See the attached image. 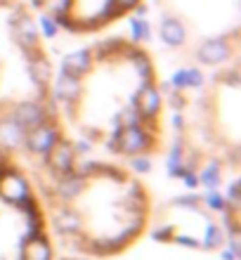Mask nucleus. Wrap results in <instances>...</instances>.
<instances>
[{"mask_svg": "<svg viewBox=\"0 0 241 260\" xmlns=\"http://www.w3.org/2000/svg\"><path fill=\"white\" fill-rule=\"evenodd\" d=\"M130 38H132V45H145V43H149L152 41V24L147 19L132 17L130 19Z\"/></svg>", "mask_w": 241, "mask_h": 260, "instance_id": "6ab92c4d", "label": "nucleus"}, {"mask_svg": "<svg viewBox=\"0 0 241 260\" xmlns=\"http://www.w3.org/2000/svg\"><path fill=\"white\" fill-rule=\"evenodd\" d=\"M201 204L206 206V208H211V211L215 213H222V211H227V204H225V197H222L218 189H208L206 197L201 199Z\"/></svg>", "mask_w": 241, "mask_h": 260, "instance_id": "412c9836", "label": "nucleus"}, {"mask_svg": "<svg viewBox=\"0 0 241 260\" xmlns=\"http://www.w3.org/2000/svg\"><path fill=\"white\" fill-rule=\"evenodd\" d=\"M173 128L178 130V133H182V130H185V116H182L180 111H175V114H173Z\"/></svg>", "mask_w": 241, "mask_h": 260, "instance_id": "bb28decb", "label": "nucleus"}, {"mask_svg": "<svg viewBox=\"0 0 241 260\" xmlns=\"http://www.w3.org/2000/svg\"><path fill=\"white\" fill-rule=\"evenodd\" d=\"M130 168L137 175H145V173L152 171V158L145 156V154H135V156H130Z\"/></svg>", "mask_w": 241, "mask_h": 260, "instance_id": "5701e85b", "label": "nucleus"}, {"mask_svg": "<svg viewBox=\"0 0 241 260\" xmlns=\"http://www.w3.org/2000/svg\"><path fill=\"white\" fill-rule=\"evenodd\" d=\"M21 258L24 260H55L52 253V244H50L48 234H31L24 237L21 241Z\"/></svg>", "mask_w": 241, "mask_h": 260, "instance_id": "9b49d317", "label": "nucleus"}, {"mask_svg": "<svg viewBox=\"0 0 241 260\" xmlns=\"http://www.w3.org/2000/svg\"><path fill=\"white\" fill-rule=\"evenodd\" d=\"M175 232H178V227L163 222V225H159L156 230H154V239H159V241H173Z\"/></svg>", "mask_w": 241, "mask_h": 260, "instance_id": "b1692460", "label": "nucleus"}, {"mask_svg": "<svg viewBox=\"0 0 241 260\" xmlns=\"http://www.w3.org/2000/svg\"><path fill=\"white\" fill-rule=\"evenodd\" d=\"M36 24H38V34H43L45 38H55V36L59 34V21H57L55 17H50V14H45V12L38 14V19H36Z\"/></svg>", "mask_w": 241, "mask_h": 260, "instance_id": "aec40b11", "label": "nucleus"}, {"mask_svg": "<svg viewBox=\"0 0 241 260\" xmlns=\"http://www.w3.org/2000/svg\"><path fill=\"white\" fill-rule=\"evenodd\" d=\"M147 121L142 116H140L137 114V109H135V107H128V109H123L121 111V116H118V125H121V128H128V125H145Z\"/></svg>", "mask_w": 241, "mask_h": 260, "instance_id": "4be33fe9", "label": "nucleus"}, {"mask_svg": "<svg viewBox=\"0 0 241 260\" xmlns=\"http://www.w3.org/2000/svg\"><path fill=\"white\" fill-rule=\"evenodd\" d=\"M26 64H28V76L33 85L38 88H48L52 83V64L41 50H33V52H26Z\"/></svg>", "mask_w": 241, "mask_h": 260, "instance_id": "9d476101", "label": "nucleus"}, {"mask_svg": "<svg viewBox=\"0 0 241 260\" xmlns=\"http://www.w3.org/2000/svg\"><path fill=\"white\" fill-rule=\"evenodd\" d=\"M232 55V45H229L227 38H208L199 45L196 50V57L199 62L208 64V67H218V64H225Z\"/></svg>", "mask_w": 241, "mask_h": 260, "instance_id": "6e6552de", "label": "nucleus"}, {"mask_svg": "<svg viewBox=\"0 0 241 260\" xmlns=\"http://www.w3.org/2000/svg\"><path fill=\"white\" fill-rule=\"evenodd\" d=\"M33 5L38 7L41 12L55 17L57 21L64 19V17H69V14H74V0H33Z\"/></svg>", "mask_w": 241, "mask_h": 260, "instance_id": "f3484780", "label": "nucleus"}, {"mask_svg": "<svg viewBox=\"0 0 241 260\" xmlns=\"http://www.w3.org/2000/svg\"><path fill=\"white\" fill-rule=\"evenodd\" d=\"M111 3H114V7L118 10V14L130 12V10H135V7L140 5V0H111Z\"/></svg>", "mask_w": 241, "mask_h": 260, "instance_id": "393cba45", "label": "nucleus"}, {"mask_svg": "<svg viewBox=\"0 0 241 260\" xmlns=\"http://www.w3.org/2000/svg\"><path fill=\"white\" fill-rule=\"evenodd\" d=\"M10 28H12V41L17 43L21 48V52H33V50H41L38 48V24L36 19L31 17L28 12H24L21 7L12 10V17H10Z\"/></svg>", "mask_w": 241, "mask_h": 260, "instance_id": "f03ea898", "label": "nucleus"}, {"mask_svg": "<svg viewBox=\"0 0 241 260\" xmlns=\"http://www.w3.org/2000/svg\"><path fill=\"white\" fill-rule=\"evenodd\" d=\"M62 140V130L57 125V121H45V123L36 125V128L26 130V137H24V147H26L31 154L36 156H45L57 142Z\"/></svg>", "mask_w": 241, "mask_h": 260, "instance_id": "7ed1b4c3", "label": "nucleus"}, {"mask_svg": "<svg viewBox=\"0 0 241 260\" xmlns=\"http://www.w3.org/2000/svg\"><path fill=\"white\" fill-rule=\"evenodd\" d=\"M203 71H201L199 67H187V69H180V71H175V74L170 76V85L175 90H196V88H203Z\"/></svg>", "mask_w": 241, "mask_h": 260, "instance_id": "2eb2a0df", "label": "nucleus"}, {"mask_svg": "<svg viewBox=\"0 0 241 260\" xmlns=\"http://www.w3.org/2000/svg\"><path fill=\"white\" fill-rule=\"evenodd\" d=\"M64 260H76V258H64Z\"/></svg>", "mask_w": 241, "mask_h": 260, "instance_id": "c85d7f7f", "label": "nucleus"}, {"mask_svg": "<svg viewBox=\"0 0 241 260\" xmlns=\"http://www.w3.org/2000/svg\"><path fill=\"white\" fill-rule=\"evenodd\" d=\"M26 197H31V185L21 173H17L12 166L0 173V199L5 204L17 208Z\"/></svg>", "mask_w": 241, "mask_h": 260, "instance_id": "20e7f679", "label": "nucleus"}, {"mask_svg": "<svg viewBox=\"0 0 241 260\" xmlns=\"http://www.w3.org/2000/svg\"><path fill=\"white\" fill-rule=\"evenodd\" d=\"M227 244V232L222 230L220 225H215L208 220L203 232L199 237V248H206V251H215V248H222Z\"/></svg>", "mask_w": 241, "mask_h": 260, "instance_id": "dca6fc26", "label": "nucleus"}, {"mask_svg": "<svg viewBox=\"0 0 241 260\" xmlns=\"http://www.w3.org/2000/svg\"><path fill=\"white\" fill-rule=\"evenodd\" d=\"M55 180H57L55 182V194L62 199V201H74V199L81 197V194L85 192V187H88V180L76 171L57 175Z\"/></svg>", "mask_w": 241, "mask_h": 260, "instance_id": "1a4fd4ad", "label": "nucleus"}, {"mask_svg": "<svg viewBox=\"0 0 241 260\" xmlns=\"http://www.w3.org/2000/svg\"><path fill=\"white\" fill-rule=\"evenodd\" d=\"M180 178H182L185 187H189V189L199 187V175H196V171H185V173H180Z\"/></svg>", "mask_w": 241, "mask_h": 260, "instance_id": "a878e982", "label": "nucleus"}, {"mask_svg": "<svg viewBox=\"0 0 241 260\" xmlns=\"http://www.w3.org/2000/svg\"><path fill=\"white\" fill-rule=\"evenodd\" d=\"M45 161H48V168L52 175L71 173L78 164V154H76V149H74V142H69V140L62 137V140L45 154Z\"/></svg>", "mask_w": 241, "mask_h": 260, "instance_id": "423d86ee", "label": "nucleus"}, {"mask_svg": "<svg viewBox=\"0 0 241 260\" xmlns=\"http://www.w3.org/2000/svg\"><path fill=\"white\" fill-rule=\"evenodd\" d=\"M159 34H161V41L168 48H182L187 41V26L185 21L178 19V17H163Z\"/></svg>", "mask_w": 241, "mask_h": 260, "instance_id": "ddd939ff", "label": "nucleus"}, {"mask_svg": "<svg viewBox=\"0 0 241 260\" xmlns=\"http://www.w3.org/2000/svg\"><path fill=\"white\" fill-rule=\"evenodd\" d=\"M132 107L137 109V114L145 118L147 123H156L161 109H163V97H161V90L154 85V83H142L140 90L132 97Z\"/></svg>", "mask_w": 241, "mask_h": 260, "instance_id": "39448f33", "label": "nucleus"}, {"mask_svg": "<svg viewBox=\"0 0 241 260\" xmlns=\"http://www.w3.org/2000/svg\"><path fill=\"white\" fill-rule=\"evenodd\" d=\"M95 64V57H92V50H74L64 57L62 62V74H69L74 78H83V76L90 74V69Z\"/></svg>", "mask_w": 241, "mask_h": 260, "instance_id": "f8f14e48", "label": "nucleus"}, {"mask_svg": "<svg viewBox=\"0 0 241 260\" xmlns=\"http://www.w3.org/2000/svg\"><path fill=\"white\" fill-rule=\"evenodd\" d=\"M149 128H156V123H145V125H128L121 128L118 125L116 133L109 140V149L121 151L125 156H135V154H147L156 142V135L149 133Z\"/></svg>", "mask_w": 241, "mask_h": 260, "instance_id": "f257e3e1", "label": "nucleus"}, {"mask_svg": "<svg viewBox=\"0 0 241 260\" xmlns=\"http://www.w3.org/2000/svg\"><path fill=\"white\" fill-rule=\"evenodd\" d=\"M24 137H26V130L21 128L10 114H7L5 118H0V147H3V149L21 147V144H24Z\"/></svg>", "mask_w": 241, "mask_h": 260, "instance_id": "4468645a", "label": "nucleus"}, {"mask_svg": "<svg viewBox=\"0 0 241 260\" xmlns=\"http://www.w3.org/2000/svg\"><path fill=\"white\" fill-rule=\"evenodd\" d=\"M50 85H52L50 97H52L55 102L66 104V107H74L83 95L81 78H74V76H69V74H59L55 78V83H50Z\"/></svg>", "mask_w": 241, "mask_h": 260, "instance_id": "0eeeda50", "label": "nucleus"}, {"mask_svg": "<svg viewBox=\"0 0 241 260\" xmlns=\"http://www.w3.org/2000/svg\"><path fill=\"white\" fill-rule=\"evenodd\" d=\"M5 168H10V161H7V154H5V149L0 147V173L5 171Z\"/></svg>", "mask_w": 241, "mask_h": 260, "instance_id": "cd10ccee", "label": "nucleus"}, {"mask_svg": "<svg viewBox=\"0 0 241 260\" xmlns=\"http://www.w3.org/2000/svg\"><path fill=\"white\" fill-rule=\"evenodd\" d=\"M196 175H199V185H203L206 189H218L222 185V164L206 161L201 166V171H196Z\"/></svg>", "mask_w": 241, "mask_h": 260, "instance_id": "a211bd4d", "label": "nucleus"}]
</instances>
